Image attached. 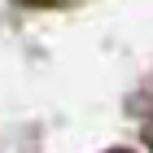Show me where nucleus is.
Instances as JSON below:
<instances>
[{"mask_svg":"<svg viewBox=\"0 0 153 153\" xmlns=\"http://www.w3.org/2000/svg\"><path fill=\"white\" fill-rule=\"evenodd\" d=\"M13 4H26V9H61V4H74V0H13Z\"/></svg>","mask_w":153,"mask_h":153,"instance_id":"f257e3e1","label":"nucleus"},{"mask_svg":"<svg viewBox=\"0 0 153 153\" xmlns=\"http://www.w3.org/2000/svg\"><path fill=\"white\" fill-rule=\"evenodd\" d=\"M144 144H149V153H153V118L144 123Z\"/></svg>","mask_w":153,"mask_h":153,"instance_id":"f03ea898","label":"nucleus"},{"mask_svg":"<svg viewBox=\"0 0 153 153\" xmlns=\"http://www.w3.org/2000/svg\"><path fill=\"white\" fill-rule=\"evenodd\" d=\"M109 153H131V149H109Z\"/></svg>","mask_w":153,"mask_h":153,"instance_id":"7ed1b4c3","label":"nucleus"}]
</instances>
